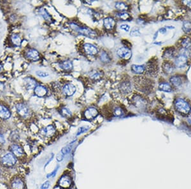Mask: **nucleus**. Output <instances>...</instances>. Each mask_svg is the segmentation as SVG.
I'll return each mask as SVG.
<instances>
[{
    "mask_svg": "<svg viewBox=\"0 0 191 189\" xmlns=\"http://www.w3.org/2000/svg\"><path fill=\"white\" fill-rule=\"evenodd\" d=\"M132 101H133V103L137 107L141 108L146 105L145 100L140 96H137L136 97H134L133 99H132Z\"/></svg>",
    "mask_w": 191,
    "mask_h": 189,
    "instance_id": "20",
    "label": "nucleus"
},
{
    "mask_svg": "<svg viewBox=\"0 0 191 189\" xmlns=\"http://www.w3.org/2000/svg\"><path fill=\"white\" fill-rule=\"evenodd\" d=\"M162 69L164 73H166L167 74H170L173 72L174 67L173 66V65L171 63L166 62L163 64Z\"/></svg>",
    "mask_w": 191,
    "mask_h": 189,
    "instance_id": "23",
    "label": "nucleus"
},
{
    "mask_svg": "<svg viewBox=\"0 0 191 189\" xmlns=\"http://www.w3.org/2000/svg\"><path fill=\"white\" fill-rule=\"evenodd\" d=\"M170 82L172 83V84L176 87H179L180 85H181L182 84V80L180 77L177 76H174L170 78Z\"/></svg>",
    "mask_w": 191,
    "mask_h": 189,
    "instance_id": "29",
    "label": "nucleus"
},
{
    "mask_svg": "<svg viewBox=\"0 0 191 189\" xmlns=\"http://www.w3.org/2000/svg\"><path fill=\"white\" fill-rule=\"evenodd\" d=\"M70 27L74 31L82 35L86 36L89 38H94L96 36V34L94 31L86 28V27H80L75 23H71Z\"/></svg>",
    "mask_w": 191,
    "mask_h": 189,
    "instance_id": "6",
    "label": "nucleus"
},
{
    "mask_svg": "<svg viewBox=\"0 0 191 189\" xmlns=\"http://www.w3.org/2000/svg\"><path fill=\"white\" fill-rule=\"evenodd\" d=\"M84 50L89 55L91 56H94L97 54L98 53V49L94 45L90 44H86L83 45Z\"/></svg>",
    "mask_w": 191,
    "mask_h": 189,
    "instance_id": "17",
    "label": "nucleus"
},
{
    "mask_svg": "<svg viewBox=\"0 0 191 189\" xmlns=\"http://www.w3.org/2000/svg\"><path fill=\"white\" fill-rule=\"evenodd\" d=\"M10 189H27L24 178L20 175L13 176L9 180Z\"/></svg>",
    "mask_w": 191,
    "mask_h": 189,
    "instance_id": "3",
    "label": "nucleus"
},
{
    "mask_svg": "<svg viewBox=\"0 0 191 189\" xmlns=\"http://www.w3.org/2000/svg\"><path fill=\"white\" fill-rule=\"evenodd\" d=\"M174 51L173 48H170L165 52V56L168 57H172L174 56Z\"/></svg>",
    "mask_w": 191,
    "mask_h": 189,
    "instance_id": "42",
    "label": "nucleus"
},
{
    "mask_svg": "<svg viewBox=\"0 0 191 189\" xmlns=\"http://www.w3.org/2000/svg\"><path fill=\"white\" fill-rule=\"evenodd\" d=\"M54 155L53 154H51V157H50V159H49V160H48L47 163H46V164H45V165L44 166V168H45V167L49 164V163H51V161L53 160V159H54Z\"/></svg>",
    "mask_w": 191,
    "mask_h": 189,
    "instance_id": "46",
    "label": "nucleus"
},
{
    "mask_svg": "<svg viewBox=\"0 0 191 189\" xmlns=\"http://www.w3.org/2000/svg\"><path fill=\"white\" fill-rule=\"evenodd\" d=\"M120 29L124 30L126 32H128L130 29V27L129 26L127 25V24H123L120 26Z\"/></svg>",
    "mask_w": 191,
    "mask_h": 189,
    "instance_id": "45",
    "label": "nucleus"
},
{
    "mask_svg": "<svg viewBox=\"0 0 191 189\" xmlns=\"http://www.w3.org/2000/svg\"><path fill=\"white\" fill-rule=\"evenodd\" d=\"M131 70L135 73L141 74L145 72V67L143 65H136V64H134L131 67Z\"/></svg>",
    "mask_w": 191,
    "mask_h": 189,
    "instance_id": "24",
    "label": "nucleus"
},
{
    "mask_svg": "<svg viewBox=\"0 0 191 189\" xmlns=\"http://www.w3.org/2000/svg\"><path fill=\"white\" fill-rule=\"evenodd\" d=\"M11 112L7 106L0 105V118L2 120H6L11 117Z\"/></svg>",
    "mask_w": 191,
    "mask_h": 189,
    "instance_id": "13",
    "label": "nucleus"
},
{
    "mask_svg": "<svg viewBox=\"0 0 191 189\" xmlns=\"http://www.w3.org/2000/svg\"><path fill=\"white\" fill-rule=\"evenodd\" d=\"M64 157H65V156H63L61 153H59V154H58L56 155V160H57V162H59V163H61V162H62V161L63 160Z\"/></svg>",
    "mask_w": 191,
    "mask_h": 189,
    "instance_id": "44",
    "label": "nucleus"
},
{
    "mask_svg": "<svg viewBox=\"0 0 191 189\" xmlns=\"http://www.w3.org/2000/svg\"><path fill=\"white\" fill-rule=\"evenodd\" d=\"M76 87L72 84H67L62 88L64 94L66 96H72L76 92Z\"/></svg>",
    "mask_w": 191,
    "mask_h": 189,
    "instance_id": "10",
    "label": "nucleus"
},
{
    "mask_svg": "<svg viewBox=\"0 0 191 189\" xmlns=\"http://www.w3.org/2000/svg\"><path fill=\"white\" fill-rule=\"evenodd\" d=\"M50 187V181L49 180H47L42 183L40 186V189H49Z\"/></svg>",
    "mask_w": 191,
    "mask_h": 189,
    "instance_id": "39",
    "label": "nucleus"
},
{
    "mask_svg": "<svg viewBox=\"0 0 191 189\" xmlns=\"http://www.w3.org/2000/svg\"><path fill=\"white\" fill-rule=\"evenodd\" d=\"M103 24L105 28L108 29V30H111L112 29L115 24V20L111 18V17H107L104 19Z\"/></svg>",
    "mask_w": 191,
    "mask_h": 189,
    "instance_id": "19",
    "label": "nucleus"
},
{
    "mask_svg": "<svg viewBox=\"0 0 191 189\" xmlns=\"http://www.w3.org/2000/svg\"><path fill=\"white\" fill-rule=\"evenodd\" d=\"M117 54L120 58L129 59L131 57V51L127 47H122L117 52Z\"/></svg>",
    "mask_w": 191,
    "mask_h": 189,
    "instance_id": "11",
    "label": "nucleus"
},
{
    "mask_svg": "<svg viewBox=\"0 0 191 189\" xmlns=\"http://www.w3.org/2000/svg\"><path fill=\"white\" fill-rule=\"evenodd\" d=\"M183 3L186 5V6H188L189 7H191V1H184Z\"/></svg>",
    "mask_w": 191,
    "mask_h": 189,
    "instance_id": "47",
    "label": "nucleus"
},
{
    "mask_svg": "<svg viewBox=\"0 0 191 189\" xmlns=\"http://www.w3.org/2000/svg\"><path fill=\"white\" fill-rule=\"evenodd\" d=\"M130 35L132 36H140V31H139L138 28H135L132 29L131 31Z\"/></svg>",
    "mask_w": 191,
    "mask_h": 189,
    "instance_id": "38",
    "label": "nucleus"
},
{
    "mask_svg": "<svg viewBox=\"0 0 191 189\" xmlns=\"http://www.w3.org/2000/svg\"><path fill=\"white\" fill-rule=\"evenodd\" d=\"M182 46L187 50H191V39L189 38H183L181 42Z\"/></svg>",
    "mask_w": 191,
    "mask_h": 189,
    "instance_id": "25",
    "label": "nucleus"
},
{
    "mask_svg": "<svg viewBox=\"0 0 191 189\" xmlns=\"http://www.w3.org/2000/svg\"><path fill=\"white\" fill-rule=\"evenodd\" d=\"M16 110L20 117L23 118H27L29 117L30 111L28 107L24 103H18L16 105Z\"/></svg>",
    "mask_w": 191,
    "mask_h": 189,
    "instance_id": "7",
    "label": "nucleus"
},
{
    "mask_svg": "<svg viewBox=\"0 0 191 189\" xmlns=\"http://www.w3.org/2000/svg\"><path fill=\"white\" fill-rule=\"evenodd\" d=\"M39 14L47 20H50L51 17L49 14L47 12V10L44 8H40L39 10Z\"/></svg>",
    "mask_w": 191,
    "mask_h": 189,
    "instance_id": "32",
    "label": "nucleus"
},
{
    "mask_svg": "<svg viewBox=\"0 0 191 189\" xmlns=\"http://www.w3.org/2000/svg\"><path fill=\"white\" fill-rule=\"evenodd\" d=\"M10 41L12 44L15 47H19L21 45V39L20 36L17 34H13L10 36Z\"/></svg>",
    "mask_w": 191,
    "mask_h": 189,
    "instance_id": "21",
    "label": "nucleus"
},
{
    "mask_svg": "<svg viewBox=\"0 0 191 189\" xmlns=\"http://www.w3.org/2000/svg\"><path fill=\"white\" fill-rule=\"evenodd\" d=\"M19 162V160L9 151L3 154L0 157V165L4 168H14L18 164Z\"/></svg>",
    "mask_w": 191,
    "mask_h": 189,
    "instance_id": "1",
    "label": "nucleus"
},
{
    "mask_svg": "<svg viewBox=\"0 0 191 189\" xmlns=\"http://www.w3.org/2000/svg\"><path fill=\"white\" fill-rule=\"evenodd\" d=\"M159 88L161 90L164 91V92H168V93H170V92L172 91L171 85L167 82L161 83L160 85H159Z\"/></svg>",
    "mask_w": 191,
    "mask_h": 189,
    "instance_id": "26",
    "label": "nucleus"
},
{
    "mask_svg": "<svg viewBox=\"0 0 191 189\" xmlns=\"http://www.w3.org/2000/svg\"><path fill=\"white\" fill-rule=\"evenodd\" d=\"M113 113H114V115L116 117H122L125 115V112L124 110L120 107L115 108Z\"/></svg>",
    "mask_w": 191,
    "mask_h": 189,
    "instance_id": "28",
    "label": "nucleus"
},
{
    "mask_svg": "<svg viewBox=\"0 0 191 189\" xmlns=\"http://www.w3.org/2000/svg\"><path fill=\"white\" fill-rule=\"evenodd\" d=\"M25 56L30 61H36L40 59L39 52L34 48H30V49L28 50L26 52Z\"/></svg>",
    "mask_w": 191,
    "mask_h": 189,
    "instance_id": "9",
    "label": "nucleus"
},
{
    "mask_svg": "<svg viewBox=\"0 0 191 189\" xmlns=\"http://www.w3.org/2000/svg\"><path fill=\"white\" fill-rule=\"evenodd\" d=\"M182 29L185 33H191V23L189 21H185L183 24Z\"/></svg>",
    "mask_w": 191,
    "mask_h": 189,
    "instance_id": "31",
    "label": "nucleus"
},
{
    "mask_svg": "<svg viewBox=\"0 0 191 189\" xmlns=\"http://www.w3.org/2000/svg\"><path fill=\"white\" fill-rule=\"evenodd\" d=\"M37 85L36 80L31 77H27L24 79V85L28 89H35Z\"/></svg>",
    "mask_w": 191,
    "mask_h": 189,
    "instance_id": "18",
    "label": "nucleus"
},
{
    "mask_svg": "<svg viewBox=\"0 0 191 189\" xmlns=\"http://www.w3.org/2000/svg\"><path fill=\"white\" fill-rule=\"evenodd\" d=\"M8 151L12 153L19 160L25 159L27 156L24 147L19 143H14L10 145L8 147Z\"/></svg>",
    "mask_w": 191,
    "mask_h": 189,
    "instance_id": "4",
    "label": "nucleus"
},
{
    "mask_svg": "<svg viewBox=\"0 0 191 189\" xmlns=\"http://www.w3.org/2000/svg\"><path fill=\"white\" fill-rule=\"evenodd\" d=\"M40 132L44 137L50 138L55 135L56 133V129L53 125H49L42 129Z\"/></svg>",
    "mask_w": 191,
    "mask_h": 189,
    "instance_id": "8",
    "label": "nucleus"
},
{
    "mask_svg": "<svg viewBox=\"0 0 191 189\" xmlns=\"http://www.w3.org/2000/svg\"><path fill=\"white\" fill-rule=\"evenodd\" d=\"M6 143V139H5L4 134L0 133V145H3Z\"/></svg>",
    "mask_w": 191,
    "mask_h": 189,
    "instance_id": "43",
    "label": "nucleus"
},
{
    "mask_svg": "<svg viewBox=\"0 0 191 189\" xmlns=\"http://www.w3.org/2000/svg\"><path fill=\"white\" fill-rule=\"evenodd\" d=\"M36 74L38 77H41V78H45L49 76V74H48L47 72H41V71H38L36 72Z\"/></svg>",
    "mask_w": 191,
    "mask_h": 189,
    "instance_id": "40",
    "label": "nucleus"
},
{
    "mask_svg": "<svg viewBox=\"0 0 191 189\" xmlns=\"http://www.w3.org/2000/svg\"><path fill=\"white\" fill-rule=\"evenodd\" d=\"M35 94L39 98H43L45 97L47 94V89L44 86L38 85L34 89Z\"/></svg>",
    "mask_w": 191,
    "mask_h": 189,
    "instance_id": "16",
    "label": "nucleus"
},
{
    "mask_svg": "<svg viewBox=\"0 0 191 189\" xmlns=\"http://www.w3.org/2000/svg\"><path fill=\"white\" fill-rule=\"evenodd\" d=\"M73 144V143H71L69 145L65 146V147H64L61 150V154L63 156H66L68 154H70L71 152V148H72Z\"/></svg>",
    "mask_w": 191,
    "mask_h": 189,
    "instance_id": "27",
    "label": "nucleus"
},
{
    "mask_svg": "<svg viewBox=\"0 0 191 189\" xmlns=\"http://www.w3.org/2000/svg\"><path fill=\"white\" fill-rule=\"evenodd\" d=\"M119 17L121 19H123L124 20H128L129 19L130 16L127 13L123 12V13H121L120 14H119Z\"/></svg>",
    "mask_w": 191,
    "mask_h": 189,
    "instance_id": "41",
    "label": "nucleus"
},
{
    "mask_svg": "<svg viewBox=\"0 0 191 189\" xmlns=\"http://www.w3.org/2000/svg\"><path fill=\"white\" fill-rule=\"evenodd\" d=\"M98 115V110L95 108H88L84 112V117L87 120H92L96 117Z\"/></svg>",
    "mask_w": 191,
    "mask_h": 189,
    "instance_id": "12",
    "label": "nucleus"
},
{
    "mask_svg": "<svg viewBox=\"0 0 191 189\" xmlns=\"http://www.w3.org/2000/svg\"><path fill=\"white\" fill-rule=\"evenodd\" d=\"M101 60L104 62H109L110 61V59L108 54L105 52H102L101 53Z\"/></svg>",
    "mask_w": 191,
    "mask_h": 189,
    "instance_id": "37",
    "label": "nucleus"
},
{
    "mask_svg": "<svg viewBox=\"0 0 191 189\" xmlns=\"http://www.w3.org/2000/svg\"><path fill=\"white\" fill-rule=\"evenodd\" d=\"M61 115L65 117H70L71 116V111L66 108H63L61 110Z\"/></svg>",
    "mask_w": 191,
    "mask_h": 189,
    "instance_id": "36",
    "label": "nucleus"
},
{
    "mask_svg": "<svg viewBox=\"0 0 191 189\" xmlns=\"http://www.w3.org/2000/svg\"><path fill=\"white\" fill-rule=\"evenodd\" d=\"M90 129V127L89 126H82V127H80V128H78V131L77 132V134H76V136H80V135L86 133V132H87Z\"/></svg>",
    "mask_w": 191,
    "mask_h": 189,
    "instance_id": "35",
    "label": "nucleus"
},
{
    "mask_svg": "<svg viewBox=\"0 0 191 189\" xmlns=\"http://www.w3.org/2000/svg\"><path fill=\"white\" fill-rule=\"evenodd\" d=\"M60 168V166L59 165H57L55 168L54 169V170H53L52 172H49V173H48L46 176V178H47V179H50V178H54L56 176V174L57 173L58 171H59V169Z\"/></svg>",
    "mask_w": 191,
    "mask_h": 189,
    "instance_id": "33",
    "label": "nucleus"
},
{
    "mask_svg": "<svg viewBox=\"0 0 191 189\" xmlns=\"http://www.w3.org/2000/svg\"><path fill=\"white\" fill-rule=\"evenodd\" d=\"M120 90L123 94H129L132 90V85L129 82H123L120 85Z\"/></svg>",
    "mask_w": 191,
    "mask_h": 189,
    "instance_id": "14",
    "label": "nucleus"
},
{
    "mask_svg": "<svg viewBox=\"0 0 191 189\" xmlns=\"http://www.w3.org/2000/svg\"><path fill=\"white\" fill-rule=\"evenodd\" d=\"M73 185V178L69 172H65L57 181L56 187L59 189H70Z\"/></svg>",
    "mask_w": 191,
    "mask_h": 189,
    "instance_id": "2",
    "label": "nucleus"
},
{
    "mask_svg": "<svg viewBox=\"0 0 191 189\" xmlns=\"http://www.w3.org/2000/svg\"><path fill=\"white\" fill-rule=\"evenodd\" d=\"M115 8L119 10H121V11H125V10L128 8V7L123 2H117L115 4Z\"/></svg>",
    "mask_w": 191,
    "mask_h": 189,
    "instance_id": "34",
    "label": "nucleus"
},
{
    "mask_svg": "<svg viewBox=\"0 0 191 189\" xmlns=\"http://www.w3.org/2000/svg\"><path fill=\"white\" fill-rule=\"evenodd\" d=\"M175 108L178 112L183 115H187L191 110L190 106L188 102L183 99L178 98L174 102Z\"/></svg>",
    "mask_w": 191,
    "mask_h": 189,
    "instance_id": "5",
    "label": "nucleus"
},
{
    "mask_svg": "<svg viewBox=\"0 0 191 189\" xmlns=\"http://www.w3.org/2000/svg\"><path fill=\"white\" fill-rule=\"evenodd\" d=\"M3 65H2V64H0V73H1V72L3 71Z\"/></svg>",
    "mask_w": 191,
    "mask_h": 189,
    "instance_id": "48",
    "label": "nucleus"
},
{
    "mask_svg": "<svg viewBox=\"0 0 191 189\" xmlns=\"http://www.w3.org/2000/svg\"><path fill=\"white\" fill-rule=\"evenodd\" d=\"M59 66L62 69L68 71L73 68V64L70 61H65L59 63Z\"/></svg>",
    "mask_w": 191,
    "mask_h": 189,
    "instance_id": "22",
    "label": "nucleus"
},
{
    "mask_svg": "<svg viewBox=\"0 0 191 189\" xmlns=\"http://www.w3.org/2000/svg\"><path fill=\"white\" fill-rule=\"evenodd\" d=\"M187 63V58L183 54H181L178 56L176 60H175V64L178 68H183Z\"/></svg>",
    "mask_w": 191,
    "mask_h": 189,
    "instance_id": "15",
    "label": "nucleus"
},
{
    "mask_svg": "<svg viewBox=\"0 0 191 189\" xmlns=\"http://www.w3.org/2000/svg\"><path fill=\"white\" fill-rule=\"evenodd\" d=\"M89 75H90V77H91L92 79L96 80L100 79L102 77V73H101V72H98V71H96V70L92 71L91 73H90Z\"/></svg>",
    "mask_w": 191,
    "mask_h": 189,
    "instance_id": "30",
    "label": "nucleus"
}]
</instances>
